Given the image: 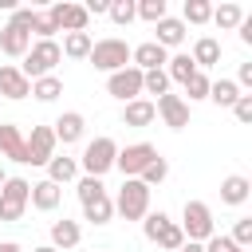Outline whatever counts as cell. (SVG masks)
Returning <instances> with one entry per match:
<instances>
[{"instance_id": "6da1fadb", "label": "cell", "mask_w": 252, "mask_h": 252, "mask_svg": "<svg viewBox=\"0 0 252 252\" xmlns=\"http://www.w3.org/2000/svg\"><path fill=\"white\" fill-rule=\"evenodd\" d=\"M59 59H63V51H59V43H55V39H35V43L28 47L24 63H20V75H24L28 83H35V79L51 75Z\"/></svg>"}, {"instance_id": "7a4b0ae2", "label": "cell", "mask_w": 252, "mask_h": 252, "mask_svg": "<svg viewBox=\"0 0 252 252\" xmlns=\"http://www.w3.org/2000/svg\"><path fill=\"white\" fill-rule=\"evenodd\" d=\"M114 158H118L114 138L98 134L94 142H87V150H83V158H79V169H83V177H102V173L114 169Z\"/></svg>"}, {"instance_id": "3957f363", "label": "cell", "mask_w": 252, "mask_h": 252, "mask_svg": "<svg viewBox=\"0 0 252 252\" xmlns=\"http://www.w3.org/2000/svg\"><path fill=\"white\" fill-rule=\"evenodd\" d=\"M142 232H146V240H154V244H158V248H165V252H177V248L185 244L181 224H177V220H169L161 209L142 217Z\"/></svg>"}, {"instance_id": "277c9868", "label": "cell", "mask_w": 252, "mask_h": 252, "mask_svg": "<svg viewBox=\"0 0 252 252\" xmlns=\"http://www.w3.org/2000/svg\"><path fill=\"white\" fill-rule=\"evenodd\" d=\"M87 59L94 63V71H106V75H114V71L130 67V47H126V39H114V35H106V39H94V47H91V55H87Z\"/></svg>"}, {"instance_id": "5b68a950", "label": "cell", "mask_w": 252, "mask_h": 252, "mask_svg": "<svg viewBox=\"0 0 252 252\" xmlns=\"http://www.w3.org/2000/svg\"><path fill=\"white\" fill-rule=\"evenodd\" d=\"M213 232H217V224H213V209H209L205 201H185V209H181V236L205 244Z\"/></svg>"}, {"instance_id": "8992f818", "label": "cell", "mask_w": 252, "mask_h": 252, "mask_svg": "<svg viewBox=\"0 0 252 252\" xmlns=\"http://www.w3.org/2000/svg\"><path fill=\"white\" fill-rule=\"evenodd\" d=\"M114 213H122L126 220H142L150 213V189L138 181V177H126L118 197H114Z\"/></svg>"}, {"instance_id": "52a82bcc", "label": "cell", "mask_w": 252, "mask_h": 252, "mask_svg": "<svg viewBox=\"0 0 252 252\" xmlns=\"http://www.w3.org/2000/svg\"><path fill=\"white\" fill-rule=\"evenodd\" d=\"M55 134L51 126H32V138H24V165H47L55 158Z\"/></svg>"}, {"instance_id": "ba28073f", "label": "cell", "mask_w": 252, "mask_h": 252, "mask_svg": "<svg viewBox=\"0 0 252 252\" xmlns=\"http://www.w3.org/2000/svg\"><path fill=\"white\" fill-rule=\"evenodd\" d=\"M158 158V150L150 146V142H134V146H126V150H118V158H114V165L122 169V177H142V169L150 165Z\"/></svg>"}, {"instance_id": "9c48e42d", "label": "cell", "mask_w": 252, "mask_h": 252, "mask_svg": "<svg viewBox=\"0 0 252 252\" xmlns=\"http://www.w3.org/2000/svg\"><path fill=\"white\" fill-rule=\"evenodd\" d=\"M47 20L55 24V32H87V20L91 16H87L83 4H67L63 0V4H51L47 8Z\"/></svg>"}, {"instance_id": "30bf717a", "label": "cell", "mask_w": 252, "mask_h": 252, "mask_svg": "<svg viewBox=\"0 0 252 252\" xmlns=\"http://www.w3.org/2000/svg\"><path fill=\"white\" fill-rule=\"evenodd\" d=\"M106 91H110L114 98H122V102L142 98V71H138V67H122V71L106 75Z\"/></svg>"}, {"instance_id": "8fae6325", "label": "cell", "mask_w": 252, "mask_h": 252, "mask_svg": "<svg viewBox=\"0 0 252 252\" xmlns=\"http://www.w3.org/2000/svg\"><path fill=\"white\" fill-rule=\"evenodd\" d=\"M154 110L165 118L169 130H185V126H189V102H185L181 94H161V98L154 102Z\"/></svg>"}, {"instance_id": "7c38bea8", "label": "cell", "mask_w": 252, "mask_h": 252, "mask_svg": "<svg viewBox=\"0 0 252 252\" xmlns=\"http://www.w3.org/2000/svg\"><path fill=\"white\" fill-rule=\"evenodd\" d=\"M165 59H169V51H165V47H158L154 39H146V43L130 47V67H138V71H161V67H165Z\"/></svg>"}, {"instance_id": "4fadbf2b", "label": "cell", "mask_w": 252, "mask_h": 252, "mask_svg": "<svg viewBox=\"0 0 252 252\" xmlns=\"http://www.w3.org/2000/svg\"><path fill=\"white\" fill-rule=\"evenodd\" d=\"M83 130H87V118H83L79 110H63V114L51 122V134H55V142H63V146L79 142V138H83Z\"/></svg>"}, {"instance_id": "5bb4252c", "label": "cell", "mask_w": 252, "mask_h": 252, "mask_svg": "<svg viewBox=\"0 0 252 252\" xmlns=\"http://www.w3.org/2000/svg\"><path fill=\"white\" fill-rule=\"evenodd\" d=\"M32 47V32L28 28H16V24H4L0 28V51L12 55V59H24Z\"/></svg>"}, {"instance_id": "9a60e30c", "label": "cell", "mask_w": 252, "mask_h": 252, "mask_svg": "<svg viewBox=\"0 0 252 252\" xmlns=\"http://www.w3.org/2000/svg\"><path fill=\"white\" fill-rule=\"evenodd\" d=\"M0 94L4 98H28L32 94V83L20 75V67H12V63L0 67Z\"/></svg>"}, {"instance_id": "2e32d148", "label": "cell", "mask_w": 252, "mask_h": 252, "mask_svg": "<svg viewBox=\"0 0 252 252\" xmlns=\"http://www.w3.org/2000/svg\"><path fill=\"white\" fill-rule=\"evenodd\" d=\"M0 158L24 165V134H20V126H12V122H0Z\"/></svg>"}, {"instance_id": "e0dca14e", "label": "cell", "mask_w": 252, "mask_h": 252, "mask_svg": "<svg viewBox=\"0 0 252 252\" xmlns=\"http://www.w3.org/2000/svg\"><path fill=\"white\" fill-rule=\"evenodd\" d=\"M154 32H158V35H154V43H158V47H165V51H169V47H177V43H185V24H181V20H173V16L158 20V24H154Z\"/></svg>"}, {"instance_id": "ac0fdd59", "label": "cell", "mask_w": 252, "mask_h": 252, "mask_svg": "<svg viewBox=\"0 0 252 252\" xmlns=\"http://www.w3.org/2000/svg\"><path fill=\"white\" fill-rule=\"evenodd\" d=\"M59 201H63V189H59V185H51V181H35V185H32V197H28V205H35L39 213H51V209H59Z\"/></svg>"}, {"instance_id": "d6986e66", "label": "cell", "mask_w": 252, "mask_h": 252, "mask_svg": "<svg viewBox=\"0 0 252 252\" xmlns=\"http://www.w3.org/2000/svg\"><path fill=\"white\" fill-rule=\"evenodd\" d=\"M79 240H83L79 220H67V217H63V220H55V224H51V248H55V252H59V248L67 252V248H75Z\"/></svg>"}, {"instance_id": "ffe728a7", "label": "cell", "mask_w": 252, "mask_h": 252, "mask_svg": "<svg viewBox=\"0 0 252 252\" xmlns=\"http://www.w3.org/2000/svg\"><path fill=\"white\" fill-rule=\"evenodd\" d=\"M154 118H158V110H154L150 98H134V102L122 106V126H150Z\"/></svg>"}, {"instance_id": "44dd1931", "label": "cell", "mask_w": 252, "mask_h": 252, "mask_svg": "<svg viewBox=\"0 0 252 252\" xmlns=\"http://www.w3.org/2000/svg\"><path fill=\"white\" fill-rule=\"evenodd\" d=\"M248 197H252V181H248V177L232 173V177L220 181V201H224V205H244Z\"/></svg>"}, {"instance_id": "7402d4cb", "label": "cell", "mask_w": 252, "mask_h": 252, "mask_svg": "<svg viewBox=\"0 0 252 252\" xmlns=\"http://www.w3.org/2000/svg\"><path fill=\"white\" fill-rule=\"evenodd\" d=\"M193 67L197 71H205V67H213V63H220V43L213 39V35H201L197 43H193Z\"/></svg>"}, {"instance_id": "603a6c76", "label": "cell", "mask_w": 252, "mask_h": 252, "mask_svg": "<svg viewBox=\"0 0 252 252\" xmlns=\"http://www.w3.org/2000/svg\"><path fill=\"white\" fill-rule=\"evenodd\" d=\"M75 177H79V161H75V158L63 154V158H51V161H47V181H51V185H67V181H75Z\"/></svg>"}, {"instance_id": "cb8c5ba5", "label": "cell", "mask_w": 252, "mask_h": 252, "mask_svg": "<svg viewBox=\"0 0 252 252\" xmlns=\"http://www.w3.org/2000/svg\"><path fill=\"white\" fill-rule=\"evenodd\" d=\"M28 197H32V181H24V177H4V185H0V201H8V205H24V209H28Z\"/></svg>"}, {"instance_id": "d4e9b609", "label": "cell", "mask_w": 252, "mask_h": 252, "mask_svg": "<svg viewBox=\"0 0 252 252\" xmlns=\"http://www.w3.org/2000/svg\"><path fill=\"white\" fill-rule=\"evenodd\" d=\"M91 47H94V39H91V32H67V39H63V55L67 59H87L91 55Z\"/></svg>"}, {"instance_id": "484cf974", "label": "cell", "mask_w": 252, "mask_h": 252, "mask_svg": "<svg viewBox=\"0 0 252 252\" xmlns=\"http://www.w3.org/2000/svg\"><path fill=\"white\" fill-rule=\"evenodd\" d=\"M110 217H114V201L106 193L83 205V220H91V224H110Z\"/></svg>"}, {"instance_id": "4316f807", "label": "cell", "mask_w": 252, "mask_h": 252, "mask_svg": "<svg viewBox=\"0 0 252 252\" xmlns=\"http://www.w3.org/2000/svg\"><path fill=\"white\" fill-rule=\"evenodd\" d=\"M161 71H165V79H169V83H185L197 67H193V59H189V55H169Z\"/></svg>"}, {"instance_id": "83f0119b", "label": "cell", "mask_w": 252, "mask_h": 252, "mask_svg": "<svg viewBox=\"0 0 252 252\" xmlns=\"http://www.w3.org/2000/svg\"><path fill=\"white\" fill-rule=\"evenodd\" d=\"M32 94H35L39 102H55V98L63 94V79H59V75H43V79L32 83Z\"/></svg>"}, {"instance_id": "f1b7e54d", "label": "cell", "mask_w": 252, "mask_h": 252, "mask_svg": "<svg viewBox=\"0 0 252 252\" xmlns=\"http://www.w3.org/2000/svg\"><path fill=\"white\" fill-rule=\"evenodd\" d=\"M209 98H213L217 106H232V102L240 98V87H236L232 79H217V83H209Z\"/></svg>"}, {"instance_id": "f546056e", "label": "cell", "mask_w": 252, "mask_h": 252, "mask_svg": "<svg viewBox=\"0 0 252 252\" xmlns=\"http://www.w3.org/2000/svg\"><path fill=\"white\" fill-rule=\"evenodd\" d=\"M209 20H213L217 28H224V32H228V28H240L244 8H240V4H220V8H213V16H209Z\"/></svg>"}, {"instance_id": "4dcf8cb0", "label": "cell", "mask_w": 252, "mask_h": 252, "mask_svg": "<svg viewBox=\"0 0 252 252\" xmlns=\"http://www.w3.org/2000/svg\"><path fill=\"white\" fill-rule=\"evenodd\" d=\"M165 177H169V161H165V158L158 154V158H154V161H150V165L142 169V177H138V181H142L146 189H154V185H161Z\"/></svg>"}, {"instance_id": "1f68e13d", "label": "cell", "mask_w": 252, "mask_h": 252, "mask_svg": "<svg viewBox=\"0 0 252 252\" xmlns=\"http://www.w3.org/2000/svg\"><path fill=\"white\" fill-rule=\"evenodd\" d=\"M181 24H209V16H213V4L209 0H185V8H181Z\"/></svg>"}, {"instance_id": "d6a6232c", "label": "cell", "mask_w": 252, "mask_h": 252, "mask_svg": "<svg viewBox=\"0 0 252 252\" xmlns=\"http://www.w3.org/2000/svg\"><path fill=\"white\" fill-rule=\"evenodd\" d=\"M209 83H213V79H209L205 71H193V75H189V79H185L181 87H185L189 102H201V98H209Z\"/></svg>"}, {"instance_id": "836d02e7", "label": "cell", "mask_w": 252, "mask_h": 252, "mask_svg": "<svg viewBox=\"0 0 252 252\" xmlns=\"http://www.w3.org/2000/svg\"><path fill=\"white\" fill-rule=\"evenodd\" d=\"M142 94H169V79L165 71H142Z\"/></svg>"}, {"instance_id": "e575fe53", "label": "cell", "mask_w": 252, "mask_h": 252, "mask_svg": "<svg viewBox=\"0 0 252 252\" xmlns=\"http://www.w3.org/2000/svg\"><path fill=\"white\" fill-rule=\"evenodd\" d=\"M134 16L158 24V20H165V0H142V4H134Z\"/></svg>"}, {"instance_id": "d590c367", "label": "cell", "mask_w": 252, "mask_h": 252, "mask_svg": "<svg viewBox=\"0 0 252 252\" xmlns=\"http://www.w3.org/2000/svg\"><path fill=\"white\" fill-rule=\"evenodd\" d=\"M75 189H79V201H83V205L106 193V189H102V177H79V185H75Z\"/></svg>"}, {"instance_id": "8d00e7d4", "label": "cell", "mask_w": 252, "mask_h": 252, "mask_svg": "<svg viewBox=\"0 0 252 252\" xmlns=\"http://www.w3.org/2000/svg\"><path fill=\"white\" fill-rule=\"evenodd\" d=\"M106 16H110L114 24H122V28H126V24L134 20V4H130V0H114V4L106 8Z\"/></svg>"}, {"instance_id": "74e56055", "label": "cell", "mask_w": 252, "mask_h": 252, "mask_svg": "<svg viewBox=\"0 0 252 252\" xmlns=\"http://www.w3.org/2000/svg\"><path fill=\"white\" fill-rule=\"evenodd\" d=\"M236 248H248L252 244V217H240L236 220V228H232V236H228Z\"/></svg>"}, {"instance_id": "f35d334b", "label": "cell", "mask_w": 252, "mask_h": 252, "mask_svg": "<svg viewBox=\"0 0 252 252\" xmlns=\"http://www.w3.org/2000/svg\"><path fill=\"white\" fill-rule=\"evenodd\" d=\"M28 32H35L39 39H51V35H55V24L47 20V12H35V20H32V28H28Z\"/></svg>"}, {"instance_id": "ab89813d", "label": "cell", "mask_w": 252, "mask_h": 252, "mask_svg": "<svg viewBox=\"0 0 252 252\" xmlns=\"http://www.w3.org/2000/svg\"><path fill=\"white\" fill-rule=\"evenodd\" d=\"M232 114H236V122H252V94H240L232 102Z\"/></svg>"}, {"instance_id": "60d3db41", "label": "cell", "mask_w": 252, "mask_h": 252, "mask_svg": "<svg viewBox=\"0 0 252 252\" xmlns=\"http://www.w3.org/2000/svg\"><path fill=\"white\" fill-rule=\"evenodd\" d=\"M24 217V205H8V201H0V220H20Z\"/></svg>"}, {"instance_id": "b9f144b4", "label": "cell", "mask_w": 252, "mask_h": 252, "mask_svg": "<svg viewBox=\"0 0 252 252\" xmlns=\"http://www.w3.org/2000/svg\"><path fill=\"white\" fill-rule=\"evenodd\" d=\"M232 83H236V87H252V63H240V71H236Z\"/></svg>"}, {"instance_id": "7bdbcfd3", "label": "cell", "mask_w": 252, "mask_h": 252, "mask_svg": "<svg viewBox=\"0 0 252 252\" xmlns=\"http://www.w3.org/2000/svg\"><path fill=\"white\" fill-rule=\"evenodd\" d=\"M83 8H87V16H102V12L110 8V0H87Z\"/></svg>"}, {"instance_id": "ee69618b", "label": "cell", "mask_w": 252, "mask_h": 252, "mask_svg": "<svg viewBox=\"0 0 252 252\" xmlns=\"http://www.w3.org/2000/svg\"><path fill=\"white\" fill-rule=\"evenodd\" d=\"M177 252H205V244H197V240H185Z\"/></svg>"}, {"instance_id": "f6af8a7d", "label": "cell", "mask_w": 252, "mask_h": 252, "mask_svg": "<svg viewBox=\"0 0 252 252\" xmlns=\"http://www.w3.org/2000/svg\"><path fill=\"white\" fill-rule=\"evenodd\" d=\"M0 252H24V248H20L16 240H0Z\"/></svg>"}, {"instance_id": "bcb514c9", "label": "cell", "mask_w": 252, "mask_h": 252, "mask_svg": "<svg viewBox=\"0 0 252 252\" xmlns=\"http://www.w3.org/2000/svg\"><path fill=\"white\" fill-rule=\"evenodd\" d=\"M32 252H55V248H51V244H39V248H32Z\"/></svg>"}, {"instance_id": "7dc6e473", "label": "cell", "mask_w": 252, "mask_h": 252, "mask_svg": "<svg viewBox=\"0 0 252 252\" xmlns=\"http://www.w3.org/2000/svg\"><path fill=\"white\" fill-rule=\"evenodd\" d=\"M228 252H248V248H236V244H232V248H228Z\"/></svg>"}, {"instance_id": "c3c4849f", "label": "cell", "mask_w": 252, "mask_h": 252, "mask_svg": "<svg viewBox=\"0 0 252 252\" xmlns=\"http://www.w3.org/2000/svg\"><path fill=\"white\" fill-rule=\"evenodd\" d=\"M0 185H4V169H0Z\"/></svg>"}]
</instances>
